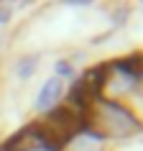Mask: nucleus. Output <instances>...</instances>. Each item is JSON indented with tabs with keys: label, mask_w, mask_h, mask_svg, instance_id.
Wrapping results in <instances>:
<instances>
[{
	"label": "nucleus",
	"mask_w": 143,
	"mask_h": 151,
	"mask_svg": "<svg viewBox=\"0 0 143 151\" xmlns=\"http://www.w3.org/2000/svg\"><path fill=\"white\" fill-rule=\"evenodd\" d=\"M141 131V118L128 105L118 100H105V97H97L89 105L84 115V128H82V133H89L95 138H130Z\"/></svg>",
	"instance_id": "1"
},
{
	"label": "nucleus",
	"mask_w": 143,
	"mask_h": 151,
	"mask_svg": "<svg viewBox=\"0 0 143 151\" xmlns=\"http://www.w3.org/2000/svg\"><path fill=\"white\" fill-rule=\"evenodd\" d=\"M64 95H66V85H64L59 77H51V80H46L44 85H41L33 108H36L41 115H46V113H51L54 108H59V105H61Z\"/></svg>",
	"instance_id": "2"
},
{
	"label": "nucleus",
	"mask_w": 143,
	"mask_h": 151,
	"mask_svg": "<svg viewBox=\"0 0 143 151\" xmlns=\"http://www.w3.org/2000/svg\"><path fill=\"white\" fill-rule=\"evenodd\" d=\"M36 67H39V56H21L16 62V74L21 80H31Z\"/></svg>",
	"instance_id": "3"
},
{
	"label": "nucleus",
	"mask_w": 143,
	"mask_h": 151,
	"mask_svg": "<svg viewBox=\"0 0 143 151\" xmlns=\"http://www.w3.org/2000/svg\"><path fill=\"white\" fill-rule=\"evenodd\" d=\"M56 77L61 82L66 80H74V64L66 62V59H61V62H56Z\"/></svg>",
	"instance_id": "4"
},
{
	"label": "nucleus",
	"mask_w": 143,
	"mask_h": 151,
	"mask_svg": "<svg viewBox=\"0 0 143 151\" xmlns=\"http://www.w3.org/2000/svg\"><path fill=\"white\" fill-rule=\"evenodd\" d=\"M8 18H10V8H0V23H8Z\"/></svg>",
	"instance_id": "5"
}]
</instances>
